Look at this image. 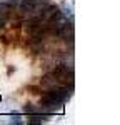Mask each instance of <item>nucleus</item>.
Listing matches in <instances>:
<instances>
[{"mask_svg":"<svg viewBox=\"0 0 120 125\" xmlns=\"http://www.w3.org/2000/svg\"><path fill=\"white\" fill-rule=\"evenodd\" d=\"M72 95H73V85H63V87L45 90V94L42 95L39 102V108L47 115L53 114L60 108H63V105L69 102V98Z\"/></svg>","mask_w":120,"mask_h":125,"instance_id":"obj_1","label":"nucleus"},{"mask_svg":"<svg viewBox=\"0 0 120 125\" xmlns=\"http://www.w3.org/2000/svg\"><path fill=\"white\" fill-rule=\"evenodd\" d=\"M50 2L47 0H20L15 5V13L20 15L22 19H33L39 17L42 13V10L49 5Z\"/></svg>","mask_w":120,"mask_h":125,"instance_id":"obj_2","label":"nucleus"},{"mask_svg":"<svg viewBox=\"0 0 120 125\" xmlns=\"http://www.w3.org/2000/svg\"><path fill=\"white\" fill-rule=\"evenodd\" d=\"M20 118H22L20 115H13V117H12V120H10V122H12V124H22V120H20Z\"/></svg>","mask_w":120,"mask_h":125,"instance_id":"obj_3","label":"nucleus"}]
</instances>
